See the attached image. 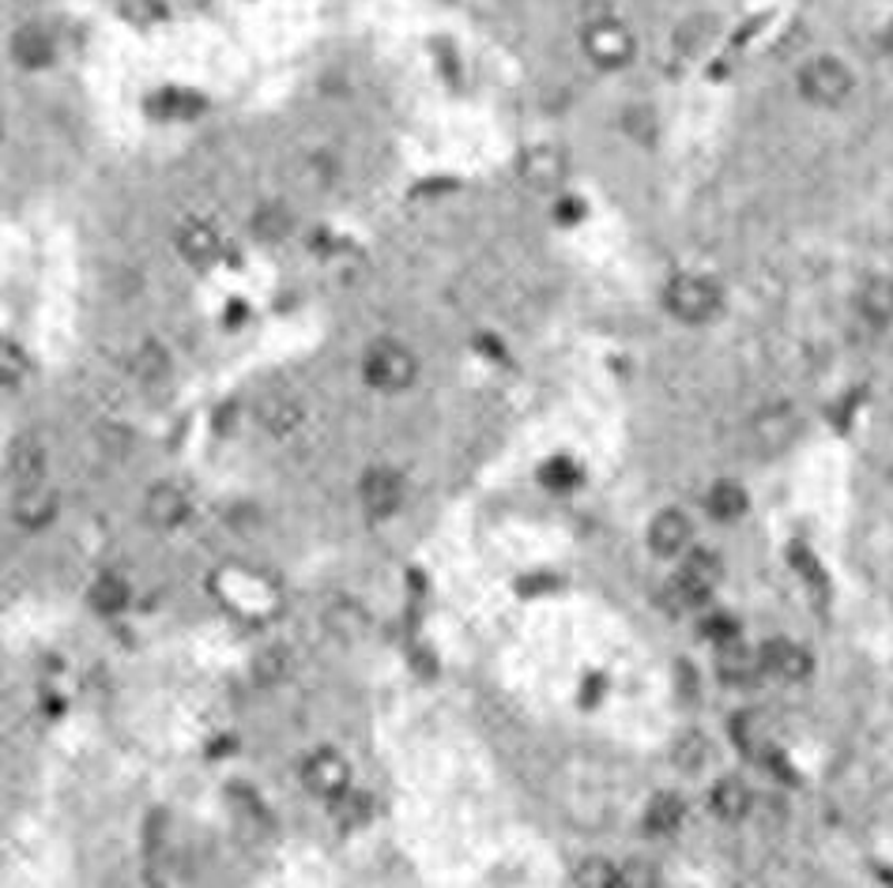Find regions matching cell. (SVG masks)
I'll use <instances>...</instances> for the list:
<instances>
[{
    "label": "cell",
    "instance_id": "cell-7",
    "mask_svg": "<svg viewBox=\"0 0 893 888\" xmlns=\"http://www.w3.org/2000/svg\"><path fill=\"white\" fill-rule=\"evenodd\" d=\"M758 670L765 678H776V681H803V678H811L814 659L807 648L792 643L788 637H776V640H765L758 648Z\"/></svg>",
    "mask_w": 893,
    "mask_h": 888
},
{
    "label": "cell",
    "instance_id": "cell-34",
    "mask_svg": "<svg viewBox=\"0 0 893 888\" xmlns=\"http://www.w3.org/2000/svg\"><path fill=\"white\" fill-rule=\"evenodd\" d=\"M0 136H4V132H0Z\"/></svg>",
    "mask_w": 893,
    "mask_h": 888
},
{
    "label": "cell",
    "instance_id": "cell-31",
    "mask_svg": "<svg viewBox=\"0 0 893 888\" xmlns=\"http://www.w3.org/2000/svg\"><path fill=\"white\" fill-rule=\"evenodd\" d=\"M189 106H200L197 94H181V91H170V94H159V99L151 102V113L159 117H186Z\"/></svg>",
    "mask_w": 893,
    "mask_h": 888
},
{
    "label": "cell",
    "instance_id": "cell-20",
    "mask_svg": "<svg viewBox=\"0 0 893 888\" xmlns=\"http://www.w3.org/2000/svg\"><path fill=\"white\" fill-rule=\"evenodd\" d=\"M705 509H708V516H713V520L735 523L746 509H751V501H746V490H743L740 482H732V478H721V482H713V490H708Z\"/></svg>",
    "mask_w": 893,
    "mask_h": 888
},
{
    "label": "cell",
    "instance_id": "cell-16",
    "mask_svg": "<svg viewBox=\"0 0 893 888\" xmlns=\"http://www.w3.org/2000/svg\"><path fill=\"white\" fill-rule=\"evenodd\" d=\"M856 313L867 320L871 328H886L893 325V279H867L856 290Z\"/></svg>",
    "mask_w": 893,
    "mask_h": 888
},
{
    "label": "cell",
    "instance_id": "cell-27",
    "mask_svg": "<svg viewBox=\"0 0 893 888\" xmlns=\"http://www.w3.org/2000/svg\"><path fill=\"white\" fill-rule=\"evenodd\" d=\"M27 373H31V358H27V350L19 347L16 339H0V388L23 385Z\"/></svg>",
    "mask_w": 893,
    "mask_h": 888
},
{
    "label": "cell",
    "instance_id": "cell-25",
    "mask_svg": "<svg viewBox=\"0 0 893 888\" xmlns=\"http://www.w3.org/2000/svg\"><path fill=\"white\" fill-rule=\"evenodd\" d=\"M290 227H295V219H290V211L284 203H265V208L254 211V219H249V230H254V238L260 241H284Z\"/></svg>",
    "mask_w": 893,
    "mask_h": 888
},
{
    "label": "cell",
    "instance_id": "cell-14",
    "mask_svg": "<svg viewBox=\"0 0 893 888\" xmlns=\"http://www.w3.org/2000/svg\"><path fill=\"white\" fill-rule=\"evenodd\" d=\"M8 475H12L19 486L42 482V478H46V445H42V437L23 433V437H16V441L8 445Z\"/></svg>",
    "mask_w": 893,
    "mask_h": 888
},
{
    "label": "cell",
    "instance_id": "cell-26",
    "mask_svg": "<svg viewBox=\"0 0 893 888\" xmlns=\"http://www.w3.org/2000/svg\"><path fill=\"white\" fill-rule=\"evenodd\" d=\"M581 478H585V471H581L577 460H569V456H550V460L539 467V482L547 486L550 493H574L581 486Z\"/></svg>",
    "mask_w": 893,
    "mask_h": 888
},
{
    "label": "cell",
    "instance_id": "cell-6",
    "mask_svg": "<svg viewBox=\"0 0 893 888\" xmlns=\"http://www.w3.org/2000/svg\"><path fill=\"white\" fill-rule=\"evenodd\" d=\"M302 784H306L309 795L333 802V798H339L347 787H351V765H347V757L336 754V749H317V754H309L306 765H302Z\"/></svg>",
    "mask_w": 893,
    "mask_h": 888
},
{
    "label": "cell",
    "instance_id": "cell-12",
    "mask_svg": "<svg viewBox=\"0 0 893 888\" xmlns=\"http://www.w3.org/2000/svg\"><path fill=\"white\" fill-rule=\"evenodd\" d=\"M57 509H61V497H57L53 486H46V478H42V482H31V486H19L16 505H12L16 520L23 523V527H46V523H53L57 520Z\"/></svg>",
    "mask_w": 893,
    "mask_h": 888
},
{
    "label": "cell",
    "instance_id": "cell-2",
    "mask_svg": "<svg viewBox=\"0 0 893 888\" xmlns=\"http://www.w3.org/2000/svg\"><path fill=\"white\" fill-rule=\"evenodd\" d=\"M664 306L667 313L683 325H708V320L721 317L724 309V295L713 279L705 276H675L664 290Z\"/></svg>",
    "mask_w": 893,
    "mask_h": 888
},
{
    "label": "cell",
    "instance_id": "cell-22",
    "mask_svg": "<svg viewBox=\"0 0 893 888\" xmlns=\"http://www.w3.org/2000/svg\"><path fill=\"white\" fill-rule=\"evenodd\" d=\"M735 741H740V749H746L751 757H765L773 754V735H770V724H765L762 711H743V716H735Z\"/></svg>",
    "mask_w": 893,
    "mask_h": 888
},
{
    "label": "cell",
    "instance_id": "cell-30",
    "mask_svg": "<svg viewBox=\"0 0 893 888\" xmlns=\"http://www.w3.org/2000/svg\"><path fill=\"white\" fill-rule=\"evenodd\" d=\"M290 675V656L284 648H265L254 659V681L257 686H279Z\"/></svg>",
    "mask_w": 893,
    "mask_h": 888
},
{
    "label": "cell",
    "instance_id": "cell-17",
    "mask_svg": "<svg viewBox=\"0 0 893 888\" xmlns=\"http://www.w3.org/2000/svg\"><path fill=\"white\" fill-rule=\"evenodd\" d=\"M53 57H57V46H53V38L42 31V27H19L16 38H12V61L19 68L38 72V68L53 64Z\"/></svg>",
    "mask_w": 893,
    "mask_h": 888
},
{
    "label": "cell",
    "instance_id": "cell-11",
    "mask_svg": "<svg viewBox=\"0 0 893 888\" xmlns=\"http://www.w3.org/2000/svg\"><path fill=\"white\" fill-rule=\"evenodd\" d=\"M143 520L151 527H162V531L181 527L189 520V497L173 482H155L148 497H143Z\"/></svg>",
    "mask_w": 893,
    "mask_h": 888
},
{
    "label": "cell",
    "instance_id": "cell-24",
    "mask_svg": "<svg viewBox=\"0 0 893 888\" xmlns=\"http://www.w3.org/2000/svg\"><path fill=\"white\" fill-rule=\"evenodd\" d=\"M129 366H132V377L143 380V385H151V388L170 377V355L162 350V343H155V339L140 343V350L132 355Z\"/></svg>",
    "mask_w": 893,
    "mask_h": 888
},
{
    "label": "cell",
    "instance_id": "cell-8",
    "mask_svg": "<svg viewBox=\"0 0 893 888\" xmlns=\"http://www.w3.org/2000/svg\"><path fill=\"white\" fill-rule=\"evenodd\" d=\"M358 501H363V512L370 520H388V516L400 512L404 505V478L388 467H374L370 475L358 486Z\"/></svg>",
    "mask_w": 893,
    "mask_h": 888
},
{
    "label": "cell",
    "instance_id": "cell-13",
    "mask_svg": "<svg viewBox=\"0 0 893 888\" xmlns=\"http://www.w3.org/2000/svg\"><path fill=\"white\" fill-rule=\"evenodd\" d=\"M716 670H721V678L727 681V686H751V681L762 675L758 651L746 648L743 637L721 640L716 643Z\"/></svg>",
    "mask_w": 893,
    "mask_h": 888
},
{
    "label": "cell",
    "instance_id": "cell-10",
    "mask_svg": "<svg viewBox=\"0 0 893 888\" xmlns=\"http://www.w3.org/2000/svg\"><path fill=\"white\" fill-rule=\"evenodd\" d=\"M173 249H178V257L192 263V268H208V263L219 260L222 241H219V230L211 227V222L186 219L178 227V233H173Z\"/></svg>",
    "mask_w": 893,
    "mask_h": 888
},
{
    "label": "cell",
    "instance_id": "cell-32",
    "mask_svg": "<svg viewBox=\"0 0 893 888\" xmlns=\"http://www.w3.org/2000/svg\"><path fill=\"white\" fill-rule=\"evenodd\" d=\"M705 637H713V643H721V640L743 637V632H740V621L735 618H727V613H713V618L705 621Z\"/></svg>",
    "mask_w": 893,
    "mask_h": 888
},
{
    "label": "cell",
    "instance_id": "cell-18",
    "mask_svg": "<svg viewBox=\"0 0 893 888\" xmlns=\"http://www.w3.org/2000/svg\"><path fill=\"white\" fill-rule=\"evenodd\" d=\"M520 173L536 189H558L562 178H566V159L555 148H536L520 159Z\"/></svg>",
    "mask_w": 893,
    "mask_h": 888
},
{
    "label": "cell",
    "instance_id": "cell-29",
    "mask_svg": "<svg viewBox=\"0 0 893 888\" xmlns=\"http://www.w3.org/2000/svg\"><path fill=\"white\" fill-rule=\"evenodd\" d=\"M333 814L344 825H366V821H370V814H374V802H370V795H366V790L347 787L344 795L333 798Z\"/></svg>",
    "mask_w": 893,
    "mask_h": 888
},
{
    "label": "cell",
    "instance_id": "cell-9",
    "mask_svg": "<svg viewBox=\"0 0 893 888\" xmlns=\"http://www.w3.org/2000/svg\"><path fill=\"white\" fill-rule=\"evenodd\" d=\"M694 542V527L691 516L683 509H659L648 523V550L656 558H683Z\"/></svg>",
    "mask_w": 893,
    "mask_h": 888
},
{
    "label": "cell",
    "instance_id": "cell-21",
    "mask_svg": "<svg viewBox=\"0 0 893 888\" xmlns=\"http://www.w3.org/2000/svg\"><path fill=\"white\" fill-rule=\"evenodd\" d=\"M257 415H260V426H265L268 433H276V437H287V433H295V429L302 426V407H298L290 396L260 399Z\"/></svg>",
    "mask_w": 893,
    "mask_h": 888
},
{
    "label": "cell",
    "instance_id": "cell-23",
    "mask_svg": "<svg viewBox=\"0 0 893 888\" xmlns=\"http://www.w3.org/2000/svg\"><path fill=\"white\" fill-rule=\"evenodd\" d=\"M91 607L106 613V618H113V613H121L125 607H129V599H132V588H129V580H121V576H113V572H106L99 576V580L91 583Z\"/></svg>",
    "mask_w": 893,
    "mask_h": 888
},
{
    "label": "cell",
    "instance_id": "cell-33",
    "mask_svg": "<svg viewBox=\"0 0 893 888\" xmlns=\"http://www.w3.org/2000/svg\"><path fill=\"white\" fill-rule=\"evenodd\" d=\"M623 870V885H656L653 866H618Z\"/></svg>",
    "mask_w": 893,
    "mask_h": 888
},
{
    "label": "cell",
    "instance_id": "cell-28",
    "mask_svg": "<svg viewBox=\"0 0 893 888\" xmlns=\"http://www.w3.org/2000/svg\"><path fill=\"white\" fill-rule=\"evenodd\" d=\"M574 885L581 888H615L623 885V870L607 858H585V862L574 870Z\"/></svg>",
    "mask_w": 893,
    "mask_h": 888
},
{
    "label": "cell",
    "instance_id": "cell-1",
    "mask_svg": "<svg viewBox=\"0 0 893 888\" xmlns=\"http://www.w3.org/2000/svg\"><path fill=\"white\" fill-rule=\"evenodd\" d=\"M724 576V561L716 558L713 550H702V546H691L683 553V565L672 576V588H667V599H672L675 610H702L708 599H713L716 583Z\"/></svg>",
    "mask_w": 893,
    "mask_h": 888
},
{
    "label": "cell",
    "instance_id": "cell-5",
    "mask_svg": "<svg viewBox=\"0 0 893 888\" xmlns=\"http://www.w3.org/2000/svg\"><path fill=\"white\" fill-rule=\"evenodd\" d=\"M585 53L592 64L607 68V72H615V68H623L629 57H634V38L618 19H596L592 27H585Z\"/></svg>",
    "mask_w": 893,
    "mask_h": 888
},
{
    "label": "cell",
    "instance_id": "cell-15",
    "mask_svg": "<svg viewBox=\"0 0 893 888\" xmlns=\"http://www.w3.org/2000/svg\"><path fill=\"white\" fill-rule=\"evenodd\" d=\"M751 806H754L751 787H746L743 779H735V776L716 779L713 790H708V809H713V814L721 817V821H727V825L743 821V817L751 814Z\"/></svg>",
    "mask_w": 893,
    "mask_h": 888
},
{
    "label": "cell",
    "instance_id": "cell-19",
    "mask_svg": "<svg viewBox=\"0 0 893 888\" xmlns=\"http://www.w3.org/2000/svg\"><path fill=\"white\" fill-rule=\"evenodd\" d=\"M683 821H686V802L675 790H659L645 809V832L653 836H672L683 828Z\"/></svg>",
    "mask_w": 893,
    "mask_h": 888
},
{
    "label": "cell",
    "instance_id": "cell-3",
    "mask_svg": "<svg viewBox=\"0 0 893 888\" xmlns=\"http://www.w3.org/2000/svg\"><path fill=\"white\" fill-rule=\"evenodd\" d=\"M363 377L377 392H404V388H411L415 377H419V362H415L411 350L404 343H396V339H377L363 358Z\"/></svg>",
    "mask_w": 893,
    "mask_h": 888
},
{
    "label": "cell",
    "instance_id": "cell-4",
    "mask_svg": "<svg viewBox=\"0 0 893 888\" xmlns=\"http://www.w3.org/2000/svg\"><path fill=\"white\" fill-rule=\"evenodd\" d=\"M800 94L814 106H841L852 94V72L837 57H814L800 72Z\"/></svg>",
    "mask_w": 893,
    "mask_h": 888
}]
</instances>
